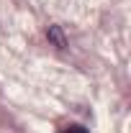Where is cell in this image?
I'll use <instances>...</instances> for the list:
<instances>
[{
  "instance_id": "2",
  "label": "cell",
  "mask_w": 131,
  "mask_h": 133,
  "mask_svg": "<svg viewBox=\"0 0 131 133\" xmlns=\"http://www.w3.org/2000/svg\"><path fill=\"white\" fill-rule=\"evenodd\" d=\"M59 133H87V128H82V125H67Z\"/></svg>"
},
{
  "instance_id": "1",
  "label": "cell",
  "mask_w": 131,
  "mask_h": 133,
  "mask_svg": "<svg viewBox=\"0 0 131 133\" xmlns=\"http://www.w3.org/2000/svg\"><path fill=\"white\" fill-rule=\"evenodd\" d=\"M46 38H49V44H54L57 49H64L67 46V38H64V33H62L59 26H49L46 28Z\"/></svg>"
}]
</instances>
